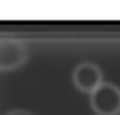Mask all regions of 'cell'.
I'll use <instances>...</instances> for the list:
<instances>
[{"label": "cell", "mask_w": 120, "mask_h": 115, "mask_svg": "<svg viewBox=\"0 0 120 115\" xmlns=\"http://www.w3.org/2000/svg\"><path fill=\"white\" fill-rule=\"evenodd\" d=\"M89 106L95 115H119L120 87L114 83L103 81L94 92L89 94Z\"/></svg>", "instance_id": "cell-1"}, {"label": "cell", "mask_w": 120, "mask_h": 115, "mask_svg": "<svg viewBox=\"0 0 120 115\" xmlns=\"http://www.w3.org/2000/svg\"><path fill=\"white\" fill-rule=\"evenodd\" d=\"M71 80L77 91L83 94H91L103 83V72L99 65L92 61H82L74 68Z\"/></svg>", "instance_id": "cell-2"}, {"label": "cell", "mask_w": 120, "mask_h": 115, "mask_svg": "<svg viewBox=\"0 0 120 115\" xmlns=\"http://www.w3.org/2000/svg\"><path fill=\"white\" fill-rule=\"evenodd\" d=\"M28 60V49L19 40H0V72L19 69Z\"/></svg>", "instance_id": "cell-3"}, {"label": "cell", "mask_w": 120, "mask_h": 115, "mask_svg": "<svg viewBox=\"0 0 120 115\" xmlns=\"http://www.w3.org/2000/svg\"><path fill=\"white\" fill-rule=\"evenodd\" d=\"M5 115H34V114H31V112L26 111V109H14V111L6 112Z\"/></svg>", "instance_id": "cell-4"}]
</instances>
